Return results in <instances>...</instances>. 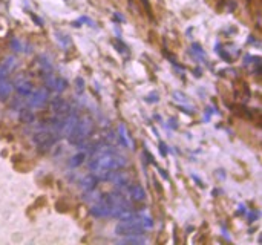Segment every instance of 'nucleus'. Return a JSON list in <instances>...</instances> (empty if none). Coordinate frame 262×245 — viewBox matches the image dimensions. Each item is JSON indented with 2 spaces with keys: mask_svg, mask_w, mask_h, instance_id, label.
I'll return each mask as SVG.
<instances>
[{
  "mask_svg": "<svg viewBox=\"0 0 262 245\" xmlns=\"http://www.w3.org/2000/svg\"><path fill=\"white\" fill-rule=\"evenodd\" d=\"M127 192H129L130 199L135 201V203H143V201L146 199V192H144V189H143L140 184L130 186V187L127 189Z\"/></svg>",
  "mask_w": 262,
  "mask_h": 245,
  "instance_id": "obj_5",
  "label": "nucleus"
},
{
  "mask_svg": "<svg viewBox=\"0 0 262 245\" xmlns=\"http://www.w3.org/2000/svg\"><path fill=\"white\" fill-rule=\"evenodd\" d=\"M124 244H144V238H138V236H126L123 239Z\"/></svg>",
  "mask_w": 262,
  "mask_h": 245,
  "instance_id": "obj_16",
  "label": "nucleus"
},
{
  "mask_svg": "<svg viewBox=\"0 0 262 245\" xmlns=\"http://www.w3.org/2000/svg\"><path fill=\"white\" fill-rule=\"evenodd\" d=\"M160 173L163 175V178H164V180H167V178H169V176L166 175V172H164V170H160Z\"/></svg>",
  "mask_w": 262,
  "mask_h": 245,
  "instance_id": "obj_24",
  "label": "nucleus"
},
{
  "mask_svg": "<svg viewBox=\"0 0 262 245\" xmlns=\"http://www.w3.org/2000/svg\"><path fill=\"white\" fill-rule=\"evenodd\" d=\"M172 97H173V100H177V101H180V103H184V104H187V103H189L187 95H184V94H183V92H180V91H175V92L172 94Z\"/></svg>",
  "mask_w": 262,
  "mask_h": 245,
  "instance_id": "obj_15",
  "label": "nucleus"
},
{
  "mask_svg": "<svg viewBox=\"0 0 262 245\" xmlns=\"http://www.w3.org/2000/svg\"><path fill=\"white\" fill-rule=\"evenodd\" d=\"M97 183H98L97 176H95V175H89V176H86V178L81 180V187H83L86 192H92V190L97 187Z\"/></svg>",
  "mask_w": 262,
  "mask_h": 245,
  "instance_id": "obj_8",
  "label": "nucleus"
},
{
  "mask_svg": "<svg viewBox=\"0 0 262 245\" xmlns=\"http://www.w3.org/2000/svg\"><path fill=\"white\" fill-rule=\"evenodd\" d=\"M15 89H17L18 95H21V97H29V94L34 91L32 83L28 81V80H20V81H17V83H15Z\"/></svg>",
  "mask_w": 262,
  "mask_h": 245,
  "instance_id": "obj_7",
  "label": "nucleus"
},
{
  "mask_svg": "<svg viewBox=\"0 0 262 245\" xmlns=\"http://www.w3.org/2000/svg\"><path fill=\"white\" fill-rule=\"evenodd\" d=\"M118 130H120V138H121V143L126 146V147H132V141L129 140V137H127V132H126V127H124V124H120L118 126Z\"/></svg>",
  "mask_w": 262,
  "mask_h": 245,
  "instance_id": "obj_12",
  "label": "nucleus"
},
{
  "mask_svg": "<svg viewBox=\"0 0 262 245\" xmlns=\"http://www.w3.org/2000/svg\"><path fill=\"white\" fill-rule=\"evenodd\" d=\"M144 227L141 224V218L137 221H129V222H120L115 229V233L120 236H141L144 235Z\"/></svg>",
  "mask_w": 262,
  "mask_h": 245,
  "instance_id": "obj_3",
  "label": "nucleus"
},
{
  "mask_svg": "<svg viewBox=\"0 0 262 245\" xmlns=\"http://www.w3.org/2000/svg\"><path fill=\"white\" fill-rule=\"evenodd\" d=\"M149 103H157L158 101V94L157 92H152L150 95H147V98H146Z\"/></svg>",
  "mask_w": 262,
  "mask_h": 245,
  "instance_id": "obj_18",
  "label": "nucleus"
},
{
  "mask_svg": "<svg viewBox=\"0 0 262 245\" xmlns=\"http://www.w3.org/2000/svg\"><path fill=\"white\" fill-rule=\"evenodd\" d=\"M77 87H78V91H80V92L84 89V80H83L81 77H78V78H77Z\"/></svg>",
  "mask_w": 262,
  "mask_h": 245,
  "instance_id": "obj_20",
  "label": "nucleus"
},
{
  "mask_svg": "<svg viewBox=\"0 0 262 245\" xmlns=\"http://www.w3.org/2000/svg\"><path fill=\"white\" fill-rule=\"evenodd\" d=\"M68 87V81L64 78H60V77H55V81H54V91L55 92H63L64 89Z\"/></svg>",
  "mask_w": 262,
  "mask_h": 245,
  "instance_id": "obj_13",
  "label": "nucleus"
},
{
  "mask_svg": "<svg viewBox=\"0 0 262 245\" xmlns=\"http://www.w3.org/2000/svg\"><path fill=\"white\" fill-rule=\"evenodd\" d=\"M86 153L84 152H80V153H77V155H74L72 158H71V161H69V166L72 167V169H75V167H78V166H81L83 163H84V160H86Z\"/></svg>",
  "mask_w": 262,
  "mask_h": 245,
  "instance_id": "obj_11",
  "label": "nucleus"
},
{
  "mask_svg": "<svg viewBox=\"0 0 262 245\" xmlns=\"http://www.w3.org/2000/svg\"><path fill=\"white\" fill-rule=\"evenodd\" d=\"M12 91V84L8 80H0V100H5Z\"/></svg>",
  "mask_w": 262,
  "mask_h": 245,
  "instance_id": "obj_9",
  "label": "nucleus"
},
{
  "mask_svg": "<svg viewBox=\"0 0 262 245\" xmlns=\"http://www.w3.org/2000/svg\"><path fill=\"white\" fill-rule=\"evenodd\" d=\"M57 37H58V40H60V43H61L63 46H68V44L71 43V40H69L66 35H61L60 32H57Z\"/></svg>",
  "mask_w": 262,
  "mask_h": 245,
  "instance_id": "obj_17",
  "label": "nucleus"
},
{
  "mask_svg": "<svg viewBox=\"0 0 262 245\" xmlns=\"http://www.w3.org/2000/svg\"><path fill=\"white\" fill-rule=\"evenodd\" d=\"M114 17H115L117 20H120V21H124V17H121V15H120L118 12H115V14H114Z\"/></svg>",
  "mask_w": 262,
  "mask_h": 245,
  "instance_id": "obj_23",
  "label": "nucleus"
},
{
  "mask_svg": "<svg viewBox=\"0 0 262 245\" xmlns=\"http://www.w3.org/2000/svg\"><path fill=\"white\" fill-rule=\"evenodd\" d=\"M11 44H12V48H14L15 51H21V43H20L18 40H15V38H14Z\"/></svg>",
  "mask_w": 262,
  "mask_h": 245,
  "instance_id": "obj_21",
  "label": "nucleus"
},
{
  "mask_svg": "<svg viewBox=\"0 0 262 245\" xmlns=\"http://www.w3.org/2000/svg\"><path fill=\"white\" fill-rule=\"evenodd\" d=\"M38 64H40V68L48 74V72H52V61L49 60V57L48 55H40L38 57Z\"/></svg>",
  "mask_w": 262,
  "mask_h": 245,
  "instance_id": "obj_10",
  "label": "nucleus"
},
{
  "mask_svg": "<svg viewBox=\"0 0 262 245\" xmlns=\"http://www.w3.org/2000/svg\"><path fill=\"white\" fill-rule=\"evenodd\" d=\"M109 212H111V206L104 204L103 201H100V204H97V206H94L91 209V213L95 218H107L109 216Z\"/></svg>",
  "mask_w": 262,
  "mask_h": 245,
  "instance_id": "obj_6",
  "label": "nucleus"
},
{
  "mask_svg": "<svg viewBox=\"0 0 262 245\" xmlns=\"http://www.w3.org/2000/svg\"><path fill=\"white\" fill-rule=\"evenodd\" d=\"M20 118H21V121H23V123H26V124H32V123H34V120H35L34 114H32L29 109H23V110H21V114H20Z\"/></svg>",
  "mask_w": 262,
  "mask_h": 245,
  "instance_id": "obj_14",
  "label": "nucleus"
},
{
  "mask_svg": "<svg viewBox=\"0 0 262 245\" xmlns=\"http://www.w3.org/2000/svg\"><path fill=\"white\" fill-rule=\"evenodd\" d=\"M160 152L166 157L167 155V147H166V144L164 143H160Z\"/></svg>",
  "mask_w": 262,
  "mask_h": 245,
  "instance_id": "obj_22",
  "label": "nucleus"
},
{
  "mask_svg": "<svg viewBox=\"0 0 262 245\" xmlns=\"http://www.w3.org/2000/svg\"><path fill=\"white\" fill-rule=\"evenodd\" d=\"M127 164V160L121 155H118L114 149L106 147L98 152L95 158H92L88 163V167L91 172L97 170H120Z\"/></svg>",
  "mask_w": 262,
  "mask_h": 245,
  "instance_id": "obj_1",
  "label": "nucleus"
},
{
  "mask_svg": "<svg viewBox=\"0 0 262 245\" xmlns=\"http://www.w3.org/2000/svg\"><path fill=\"white\" fill-rule=\"evenodd\" d=\"M94 132V121L89 117H81L77 120L74 129L68 135V140L71 144L75 146H84V141L89 138V135Z\"/></svg>",
  "mask_w": 262,
  "mask_h": 245,
  "instance_id": "obj_2",
  "label": "nucleus"
},
{
  "mask_svg": "<svg viewBox=\"0 0 262 245\" xmlns=\"http://www.w3.org/2000/svg\"><path fill=\"white\" fill-rule=\"evenodd\" d=\"M114 44L118 48V51H120V52H126V49H127V48H126V44H121V41H120V40H115V41H114Z\"/></svg>",
  "mask_w": 262,
  "mask_h": 245,
  "instance_id": "obj_19",
  "label": "nucleus"
},
{
  "mask_svg": "<svg viewBox=\"0 0 262 245\" xmlns=\"http://www.w3.org/2000/svg\"><path fill=\"white\" fill-rule=\"evenodd\" d=\"M49 100V92L48 87H38L32 91L28 97V106L31 107H43Z\"/></svg>",
  "mask_w": 262,
  "mask_h": 245,
  "instance_id": "obj_4",
  "label": "nucleus"
}]
</instances>
